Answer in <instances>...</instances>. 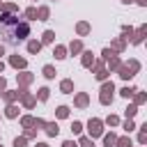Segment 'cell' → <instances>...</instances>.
<instances>
[{
    "instance_id": "obj_1",
    "label": "cell",
    "mask_w": 147,
    "mask_h": 147,
    "mask_svg": "<svg viewBox=\"0 0 147 147\" xmlns=\"http://www.w3.org/2000/svg\"><path fill=\"white\" fill-rule=\"evenodd\" d=\"M0 37H2L5 44L18 46L21 41H25L30 37V23H28V18H21V16L2 11V16H0Z\"/></svg>"
},
{
    "instance_id": "obj_2",
    "label": "cell",
    "mask_w": 147,
    "mask_h": 147,
    "mask_svg": "<svg viewBox=\"0 0 147 147\" xmlns=\"http://www.w3.org/2000/svg\"><path fill=\"white\" fill-rule=\"evenodd\" d=\"M87 133H90V138L94 140V138H99V136H103V122L101 119H96V117H92L90 122H87Z\"/></svg>"
},
{
    "instance_id": "obj_3",
    "label": "cell",
    "mask_w": 147,
    "mask_h": 147,
    "mask_svg": "<svg viewBox=\"0 0 147 147\" xmlns=\"http://www.w3.org/2000/svg\"><path fill=\"white\" fill-rule=\"evenodd\" d=\"M113 92H115V85L106 80V83L101 85V96H99V101H101L103 106H108V103H113Z\"/></svg>"
},
{
    "instance_id": "obj_4",
    "label": "cell",
    "mask_w": 147,
    "mask_h": 147,
    "mask_svg": "<svg viewBox=\"0 0 147 147\" xmlns=\"http://www.w3.org/2000/svg\"><path fill=\"white\" fill-rule=\"evenodd\" d=\"M92 67H94V76H96V80H106V78H108V71H106L103 62H94Z\"/></svg>"
},
{
    "instance_id": "obj_5",
    "label": "cell",
    "mask_w": 147,
    "mask_h": 147,
    "mask_svg": "<svg viewBox=\"0 0 147 147\" xmlns=\"http://www.w3.org/2000/svg\"><path fill=\"white\" fill-rule=\"evenodd\" d=\"M21 101H23V106H25V108H32V106L37 103V96H34V94H30V92H25V90H21Z\"/></svg>"
},
{
    "instance_id": "obj_6",
    "label": "cell",
    "mask_w": 147,
    "mask_h": 147,
    "mask_svg": "<svg viewBox=\"0 0 147 147\" xmlns=\"http://www.w3.org/2000/svg\"><path fill=\"white\" fill-rule=\"evenodd\" d=\"M0 94H2V99H5L7 103H14V101L21 96V92H18V90H5V92H0Z\"/></svg>"
},
{
    "instance_id": "obj_7",
    "label": "cell",
    "mask_w": 147,
    "mask_h": 147,
    "mask_svg": "<svg viewBox=\"0 0 147 147\" xmlns=\"http://www.w3.org/2000/svg\"><path fill=\"white\" fill-rule=\"evenodd\" d=\"M9 64L16 67V69H25V67H28V60H25V57H18V55H11V57H9Z\"/></svg>"
},
{
    "instance_id": "obj_8",
    "label": "cell",
    "mask_w": 147,
    "mask_h": 147,
    "mask_svg": "<svg viewBox=\"0 0 147 147\" xmlns=\"http://www.w3.org/2000/svg\"><path fill=\"white\" fill-rule=\"evenodd\" d=\"M106 64H108V69H110V71H117V69L122 67V60H119V57H117V55L113 53V55H110V57L106 60Z\"/></svg>"
},
{
    "instance_id": "obj_9",
    "label": "cell",
    "mask_w": 147,
    "mask_h": 147,
    "mask_svg": "<svg viewBox=\"0 0 147 147\" xmlns=\"http://www.w3.org/2000/svg\"><path fill=\"white\" fill-rule=\"evenodd\" d=\"M90 103V96L85 94V92H80V94H76V99H74V106H78V108H85Z\"/></svg>"
},
{
    "instance_id": "obj_10",
    "label": "cell",
    "mask_w": 147,
    "mask_h": 147,
    "mask_svg": "<svg viewBox=\"0 0 147 147\" xmlns=\"http://www.w3.org/2000/svg\"><path fill=\"white\" fill-rule=\"evenodd\" d=\"M145 34H147V25H142V28H138V32H133V37H131V41H133V44H140V41L145 39Z\"/></svg>"
},
{
    "instance_id": "obj_11",
    "label": "cell",
    "mask_w": 147,
    "mask_h": 147,
    "mask_svg": "<svg viewBox=\"0 0 147 147\" xmlns=\"http://www.w3.org/2000/svg\"><path fill=\"white\" fill-rule=\"evenodd\" d=\"M39 51H41V41H37V39H30V41H28V53H30V55H37Z\"/></svg>"
},
{
    "instance_id": "obj_12",
    "label": "cell",
    "mask_w": 147,
    "mask_h": 147,
    "mask_svg": "<svg viewBox=\"0 0 147 147\" xmlns=\"http://www.w3.org/2000/svg\"><path fill=\"white\" fill-rule=\"evenodd\" d=\"M92 64H94V55H92V51H83V67L92 69Z\"/></svg>"
},
{
    "instance_id": "obj_13",
    "label": "cell",
    "mask_w": 147,
    "mask_h": 147,
    "mask_svg": "<svg viewBox=\"0 0 147 147\" xmlns=\"http://www.w3.org/2000/svg\"><path fill=\"white\" fill-rule=\"evenodd\" d=\"M5 117H9V119L18 117V106H14V103H7V108H5Z\"/></svg>"
},
{
    "instance_id": "obj_14",
    "label": "cell",
    "mask_w": 147,
    "mask_h": 147,
    "mask_svg": "<svg viewBox=\"0 0 147 147\" xmlns=\"http://www.w3.org/2000/svg\"><path fill=\"white\" fill-rule=\"evenodd\" d=\"M44 129H46V133H48L51 138L60 133V126H57V122H46V126H44Z\"/></svg>"
},
{
    "instance_id": "obj_15",
    "label": "cell",
    "mask_w": 147,
    "mask_h": 147,
    "mask_svg": "<svg viewBox=\"0 0 147 147\" xmlns=\"http://www.w3.org/2000/svg\"><path fill=\"white\" fill-rule=\"evenodd\" d=\"M69 51H71V55H78V53H83V41H80V39L71 41V44H69Z\"/></svg>"
},
{
    "instance_id": "obj_16",
    "label": "cell",
    "mask_w": 147,
    "mask_h": 147,
    "mask_svg": "<svg viewBox=\"0 0 147 147\" xmlns=\"http://www.w3.org/2000/svg\"><path fill=\"white\" fill-rule=\"evenodd\" d=\"M117 71H119V78H124V80H129V78H133V76H136V74H133V71H131L126 64H122Z\"/></svg>"
},
{
    "instance_id": "obj_17",
    "label": "cell",
    "mask_w": 147,
    "mask_h": 147,
    "mask_svg": "<svg viewBox=\"0 0 147 147\" xmlns=\"http://www.w3.org/2000/svg\"><path fill=\"white\" fill-rule=\"evenodd\" d=\"M60 90H62L64 94H71V92H74V83H71L69 78H64V80L60 83Z\"/></svg>"
},
{
    "instance_id": "obj_18",
    "label": "cell",
    "mask_w": 147,
    "mask_h": 147,
    "mask_svg": "<svg viewBox=\"0 0 147 147\" xmlns=\"http://www.w3.org/2000/svg\"><path fill=\"white\" fill-rule=\"evenodd\" d=\"M53 41H55V32L53 30H46L41 34V44H53Z\"/></svg>"
},
{
    "instance_id": "obj_19",
    "label": "cell",
    "mask_w": 147,
    "mask_h": 147,
    "mask_svg": "<svg viewBox=\"0 0 147 147\" xmlns=\"http://www.w3.org/2000/svg\"><path fill=\"white\" fill-rule=\"evenodd\" d=\"M53 55H55V60H64L67 57V48L64 46H55L53 48Z\"/></svg>"
},
{
    "instance_id": "obj_20",
    "label": "cell",
    "mask_w": 147,
    "mask_h": 147,
    "mask_svg": "<svg viewBox=\"0 0 147 147\" xmlns=\"http://www.w3.org/2000/svg\"><path fill=\"white\" fill-rule=\"evenodd\" d=\"M41 74H44V76L51 80V78H55V74H57V71H55V67H53V64H46V67L41 69Z\"/></svg>"
},
{
    "instance_id": "obj_21",
    "label": "cell",
    "mask_w": 147,
    "mask_h": 147,
    "mask_svg": "<svg viewBox=\"0 0 147 147\" xmlns=\"http://www.w3.org/2000/svg\"><path fill=\"white\" fill-rule=\"evenodd\" d=\"M115 140H117L115 133H106L103 136V147H115Z\"/></svg>"
},
{
    "instance_id": "obj_22",
    "label": "cell",
    "mask_w": 147,
    "mask_h": 147,
    "mask_svg": "<svg viewBox=\"0 0 147 147\" xmlns=\"http://www.w3.org/2000/svg\"><path fill=\"white\" fill-rule=\"evenodd\" d=\"M76 32H78L80 37H83V34H87V32H90V23H85V21H80V23L76 25Z\"/></svg>"
},
{
    "instance_id": "obj_23",
    "label": "cell",
    "mask_w": 147,
    "mask_h": 147,
    "mask_svg": "<svg viewBox=\"0 0 147 147\" xmlns=\"http://www.w3.org/2000/svg\"><path fill=\"white\" fill-rule=\"evenodd\" d=\"M124 46H126V39H124V37H119V39H115V41H113V51H117V53H119V51H124Z\"/></svg>"
},
{
    "instance_id": "obj_24",
    "label": "cell",
    "mask_w": 147,
    "mask_h": 147,
    "mask_svg": "<svg viewBox=\"0 0 147 147\" xmlns=\"http://www.w3.org/2000/svg\"><path fill=\"white\" fill-rule=\"evenodd\" d=\"M32 78H34V76H32V74H28V71H25V74H18V83H21V85H30V83H32Z\"/></svg>"
},
{
    "instance_id": "obj_25",
    "label": "cell",
    "mask_w": 147,
    "mask_h": 147,
    "mask_svg": "<svg viewBox=\"0 0 147 147\" xmlns=\"http://www.w3.org/2000/svg\"><path fill=\"white\" fill-rule=\"evenodd\" d=\"M0 9H2V11H5V14H14V11H16V9H18V7H16V5H14V2H5V5H0Z\"/></svg>"
},
{
    "instance_id": "obj_26",
    "label": "cell",
    "mask_w": 147,
    "mask_h": 147,
    "mask_svg": "<svg viewBox=\"0 0 147 147\" xmlns=\"http://www.w3.org/2000/svg\"><path fill=\"white\" fill-rule=\"evenodd\" d=\"M78 147H94V140H92L90 136H83V138L78 140Z\"/></svg>"
},
{
    "instance_id": "obj_27",
    "label": "cell",
    "mask_w": 147,
    "mask_h": 147,
    "mask_svg": "<svg viewBox=\"0 0 147 147\" xmlns=\"http://www.w3.org/2000/svg\"><path fill=\"white\" fill-rule=\"evenodd\" d=\"M133 96H136V106H140V103H145V101H147V94H145V92H138V90H136V92H133Z\"/></svg>"
},
{
    "instance_id": "obj_28",
    "label": "cell",
    "mask_w": 147,
    "mask_h": 147,
    "mask_svg": "<svg viewBox=\"0 0 147 147\" xmlns=\"http://www.w3.org/2000/svg\"><path fill=\"white\" fill-rule=\"evenodd\" d=\"M48 14H51V11H48V7H39V9H37V18H39V21H46V18H48Z\"/></svg>"
},
{
    "instance_id": "obj_29",
    "label": "cell",
    "mask_w": 147,
    "mask_h": 147,
    "mask_svg": "<svg viewBox=\"0 0 147 147\" xmlns=\"http://www.w3.org/2000/svg\"><path fill=\"white\" fill-rule=\"evenodd\" d=\"M124 113H126V119H133V117H136V113H138V106H136V103H131Z\"/></svg>"
},
{
    "instance_id": "obj_30",
    "label": "cell",
    "mask_w": 147,
    "mask_h": 147,
    "mask_svg": "<svg viewBox=\"0 0 147 147\" xmlns=\"http://www.w3.org/2000/svg\"><path fill=\"white\" fill-rule=\"evenodd\" d=\"M133 92H136V87H129V85H126V87H122V90H119V94H122V96H124V99H129V96H133Z\"/></svg>"
},
{
    "instance_id": "obj_31",
    "label": "cell",
    "mask_w": 147,
    "mask_h": 147,
    "mask_svg": "<svg viewBox=\"0 0 147 147\" xmlns=\"http://www.w3.org/2000/svg\"><path fill=\"white\" fill-rule=\"evenodd\" d=\"M48 92H51L48 87H39V92H37V99H39V101H46V99H48Z\"/></svg>"
},
{
    "instance_id": "obj_32",
    "label": "cell",
    "mask_w": 147,
    "mask_h": 147,
    "mask_svg": "<svg viewBox=\"0 0 147 147\" xmlns=\"http://www.w3.org/2000/svg\"><path fill=\"white\" fill-rule=\"evenodd\" d=\"M55 115H57L60 119H64V117H69V108H67V106H60V108L55 110Z\"/></svg>"
},
{
    "instance_id": "obj_33",
    "label": "cell",
    "mask_w": 147,
    "mask_h": 147,
    "mask_svg": "<svg viewBox=\"0 0 147 147\" xmlns=\"http://www.w3.org/2000/svg\"><path fill=\"white\" fill-rule=\"evenodd\" d=\"M115 145H117V147H131V138H126V136H124V138H117Z\"/></svg>"
},
{
    "instance_id": "obj_34",
    "label": "cell",
    "mask_w": 147,
    "mask_h": 147,
    "mask_svg": "<svg viewBox=\"0 0 147 147\" xmlns=\"http://www.w3.org/2000/svg\"><path fill=\"white\" fill-rule=\"evenodd\" d=\"M126 67H129L133 74H138V71H140V62H138V60H129V64H126Z\"/></svg>"
},
{
    "instance_id": "obj_35",
    "label": "cell",
    "mask_w": 147,
    "mask_h": 147,
    "mask_svg": "<svg viewBox=\"0 0 147 147\" xmlns=\"http://www.w3.org/2000/svg\"><path fill=\"white\" fill-rule=\"evenodd\" d=\"M106 124H108V126H117V124H119V117H117V115H108V117H106Z\"/></svg>"
},
{
    "instance_id": "obj_36",
    "label": "cell",
    "mask_w": 147,
    "mask_h": 147,
    "mask_svg": "<svg viewBox=\"0 0 147 147\" xmlns=\"http://www.w3.org/2000/svg\"><path fill=\"white\" fill-rule=\"evenodd\" d=\"M122 34H124V39L129 41V37H133V28H131V25H124V28H122Z\"/></svg>"
},
{
    "instance_id": "obj_37",
    "label": "cell",
    "mask_w": 147,
    "mask_h": 147,
    "mask_svg": "<svg viewBox=\"0 0 147 147\" xmlns=\"http://www.w3.org/2000/svg\"><path fill=\"white\" fill-rule=\"evenodd\" d=\"M21 124L28 129V126H32L34 124V117H30V115H25V117H21Z\"/></svg>"
},
{
    "instance_id": "obj_38",
    "label": "cell",
    "mask_w": 147,
    "mask_h": 147,
    "mask_svg": "<svg viewBox=\"0 0 147 147\" xmlns=\"http://www.w3.org/2000/svg\"><path fill=\"white\" fill-rule=\"evenodd\" d=\"M25 18H37V7H28L25 9Z\"/></svg>"
},
{
    "instance_id": "obj_39",
    "label": "cell",
    "mask_w": 147,
    "mask_h": 147,
    "mask_svg": "<svg viewBox=\"0 0 147 147\" xmlns=\"http://www.w3.org/2000/svg\"><path fill=\"white\" fill-rule=\"evenodd\" d=\"M83 131V124L80 122H71V133H80Z\"/></svg>"
},
{
    "instance_id": "obj_40",
    "label": "cell",
    "mask_w": 147,
    "mask_h": 147,
    "mask_svg": "<svg viewBox=\"0 0 147 147\" xmlns=\"http://www.w3.org/2000/svg\"><path fill=\"white\" fill-rule=\"evenodd\" d=\"M25 136H21V138H14V147H25Z\"/></svg>"
},
{
    "instance_id": "obj_41",
    "label": "cell",
    "mask_w": 147,
    "mask_h": 147,
    "mask_svg": "<svg viewBox=\"0 0 147 147\" xmlns=\"http://www.w3.org/2000/svg\"><path fill=\"white\" fill-rule=\"evenodd\" d=\"M133 129H136V124H133V119H126V122H124V131L129 133V131H133Z\"/></svg>"
},
{
    "instance_id": "obj_42",
    "label": "cell",
    "mask_w": 147,
    "mask_h": 147,
    "mask_svg": "<svg viewBox=\"0 0 147 147\" xmlns=\"http://www.w3.org/2000/svg\"><path fill=\"white\" fill-rule=\"evenodd\" d=\"M138 142H140V145H145V142H147V131H140V136H138Z\"/></svg>"
},
{
    "instance_id": "obj_43",
    "label": "cell",
    "mask_w": 147,
    "mask_h": 147,
    "mask_svg": "<svg viewBox=\"0 0 147 147\" xmlns=\"http://www.w3.org/2000/svg\"><path fill=\"white\" fill-rule=\"evenodd\" d=\"M101 55H103V62H106V60L113 55V51H110V48H103V51H101Z\"/></svg>"
},
{
    "instance_id": "obj_44",
    "label": "cell",
    "mask_w": 147,
    "mask_h": 147,
    "mask_svg": "<svg viewBox=\"0 0 147 147\" xmlns=\"http://www.w3.org/2000/svg\"><path fill=\"white\" fill-rule=\"evenodd\" d=\"M32 126H34V129H44V126H46V122H44V119H34V124H32Z\"/></svg>"
},
{
    "instance_id": "obj_45",
    "label": "cell",
    "mask_w": 147,
    "mask_h": 147,
    "mask_svg": "<svg viewBox=\"0 0 147 147\" xmlns=\"http://www.w3.org/2000/svg\"><path fill=\"white\" fill-rule=\"evenodd\" d=\"M62 147H78V142H74V140H64Z\"/></svg>"
},
{
    "instance_id": "obj_46",
    "label": "cell",
    "mask_w": 147,
    "mask_h": 147,
    "mask_svg": "<svg viewBox=\"0 0 147 147\" xmlns=\"http://www.w3.org/2000/svg\"><path fill=\"white\" fill-rule=\"evenodd\" d=\"M34 133H37V131H34V129H30V126H28V131H25V138H34Z\"/></svg>"
},
{
    "instance_id": "obj_47",
    "label": "cell",
    "mask_w": 147,
    "mask_h": 147,
    "mask_svg": "<svg viewBox=\"0 0 147 147\" xmlns=\"http://www.w3.org/2000/svg\"><path fill=\"white\" fill-rule=\"evenodd\" d=\"M5 87H7V80L0 76V92H5Z\"/></svg>"
},
{
    "instance_id": "obj_48",
    "label": "cell",
    "mask_w": 147,
    "mask_h": 147,
    "mask_svg": "<svg viewBox=\"0 0 147 147\" xmlns=\"http://www.w3.org/2000/svg\"><path fill=\"white\" fill-rule=\"evenodd\" d=\"M136 2H138L140 7H145V5H147V0H136Z\"/></svg>"
},
{
    "instance_id": "obj_49",
    "label": "cell",
    "mask_w": 147,
    "mask_h": 147,
    "mask_svg": "<svg viewBox=\"0 0 147 147\" xmlns=\"http://www.w3.org/2000/svg\"><path fill=\"white\" fill-rule=\"evenodd\" d=\"M34 147H48V145H46V142H37Z\"/></svg>"
},
{
    "instance_id": "obj_50",
    "label": "cell",
    "mask_w": 147,
    "mask_h": 147,
    "mask_svg": "<svg viewBox=\"0 0 147 147\" xmlns=\"http://www.w3.org/2000/svg\"><path fill=\"white\" fill-rule=\"evenodd\" d=\"M2 55H5V46L0 44V57H2Z\"/></svg>"
},
{
    "instance_id": "obj_51",
    "label": "cell",
    "mask_w": 147,
    "mask_h": 147,
    "mask_svg": "<svg viewBox=\"0 0 147 147\" xmlns=\"http://www.w3.org/2000/svg\"><path fill=\"white\" fill-rule=\"evenodd\" d=\"M2 69H5V62H2V60H0V74H2Z\"/></svg>"
},
{
    "instance_id": "obj_52",
    "label": "cell",
    "mask_w": 147,
    "mask_h": 147,
    "mask_svg": "<svg viewBox=\"0 0 147 147\" xmlns=\"http://www.w3.org/2000/svg\"><path fill=\"white\" fill-rule=\"evenodd\" d=\"M122 2H124V5H131V2H136V0H122Z\"/></svg>"
},
{
    "instance_id": "obj_53",
    "label": "cell",
    "mask_w": 147,
    "mask_h": 147,
    "mask_svg": "<svg viewBox=\"0 0 147 147\" xmlns=\"http://www.w3.org/2000/svg\"><path fill=\"white\" fill-rule=\"evenodd\" d=\"M0 147H2V142H0Z\"/></svg>"
}]
</instances>
